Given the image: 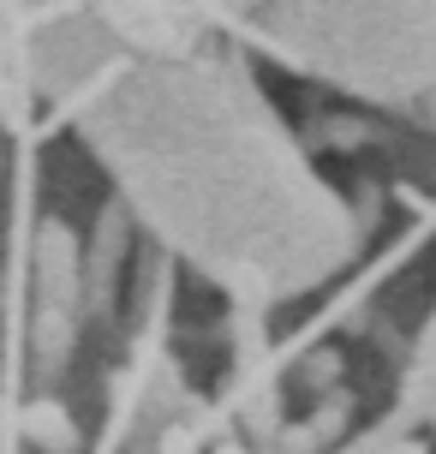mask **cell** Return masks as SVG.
I'll return each mask as SVG.
<instances>
[{
  "label": "cell",
  "instance_id": "cell-1",
  "mask_svg": "<svg viewBox=\"0 0 436 454\" xmlns=\"http://www.w3.org/2000/svg\"><path fill=\"white\" fill-rule=\"evenodd\" d=\"M19 431L30 449L43 454H78L84 449V436H78V425H72L66 407H54V401H30V407L19 412Z\"/></svg>",
  "mask_w": 436,
  "mask_h": 454
},
{
  "label": "cell",
  "instance_id": "cell-2",
  "mask_svg": "<svg viewBox=\"0 0 436 454\" xmlns=\"http://www.w3.org/2000/svg\"><path fill=\"white\" fill-rule=\"evenodd\" d=\"M245 431H252L257 442H276V436H281V401H276V388H263V395L245 401Z\"/></svg>",
  "mask_w": 436,
  "mask_h": 454
},
{
  "label": "cell",
  "instance_id": "cell-3",
  "mask_svg": "<svg viewBox=\"0 0 436 454\" xmlns=\"http://www.w3.org/2000/svg\"><path fill=\"white\" fill-rule=\"evenodd\" d=\"M215 454H252V449H239V442H222V449H215Z\"/></svg>",
  "mask_w": 436,
  "mask_h": 454
},
{
  "label": "cell",
  "instance_id": "cell-4",
  "mask_svg": "<svg viewBox=\"0 0 436 454\" xmlns=\"http://www.w3.org/2000/svg\"><path fill=\"white\" fill-rule=\"evenodd\" d=\"M0 419H6V407H0Z\"/></svg>",
  "mask_w": 436,
  "mask_h": 454
}]
</instances>
